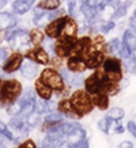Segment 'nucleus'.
I'll return each instance as SVG.
<instances>
[{
	"instance_id": "obj_1",
	"label": "nucleus",
	"mask_w": 136,
	"mask_h": 148,
	"mask_svg": "<svg viewBox=\"0 0 136 148\" xmlns=\"http://www.w3.org/2000/svg\"><path fill=\"white\" fill-rule=\"evenodd\" d=\"M22 84L16 79H8L3 80L0 86V106L7 108L11 103L16 102L19 97L22 95Z\"/></svg>"
},
{
	"instance_id": "obj_2",
	"label": "nucleus",
	"mask_w": 136,
	"mask_h": 148,
	"mask_svg": "<svg viewBox=\"0 0 136 148\" xmlns=\"http://www.w3.org/2000/svg\"><path fill=\"white\" fill-rule=\"evenodd\" d=\"M71 102H72L73 109L76 110V113L80 117H84L86 114L93 112V109L95 108L94 103H93V99H91V95L87 92L86 90H76L73 91L71 97Z\"/></svg>"
},
{
	"instance_id": "obj_3",
	"label": "nucleus",
	"mask_w": 136,
	"mask_h": 148,
	"mask_svg": "<svg viewBox=\"0 0 136 148\" xmlns=\"http://www.w3.org/2000/svg\"><path fill=\"white\" fill-rule=\"evenodd\" d=\"M101 68L105 71L109 80L117 82V83L122 80V60L120 57H116V56L105 57Z\"/></svg>"
},
{
	"instance_id": "obj_4",
	"label": "nucleus",
	"mask_w": 136,
	"mask_h": 148,
	"mask_svg": "<svg viewBox=\"0 0 136 148\" xmlns=\"http://www.w3.org/2000/svg\"><path fill=\"white\" fill-rule=\"evenodd\" d=\"M40 77L53 90V92H60L65 87V80L63 75L59 72V69H54L52 67H48L44 71H41Z\"/></svg>"
},
{
	"instance_id": "obj_5",
	"label": "nucleus",
	"mask_w": 136,
	"mask_h": 148,
	"mask_svg": "<svg viewBox=\"0 0 136 148\" xmlns=\"http://www.w3.org/2000/svg\"><path fill=\"white\" fill-rule=\"evenodd\" d=\"M106 79V73L102 68H97L95 72H93L90 76H87L83 82L84 84V90L89 94H97L102 91V80Z\"/></svg>"
},
{
	"instance_id": "obj_6",
	"label": "nucleus",
	"mask_w": 136,
	"mask_h": 148,
	"mask_svg": "<svg viewBox=\"0 0 136 148\" xmlns=\"http://www.w3.org/2000/svg\"><path fill=\"white\" fill-rule=\"evenodd\" d=\"M76 38H72V37H67V36H61L59 38H56V42L53 45V50L56 56H59L61 58H68L69 57V52H71V48L73 46V44L76 42Z\"/></svg>"
},
{
	"instance_id": "obj_7",
	"label": "nucleus",
	"mask_w": 136,
	"mask_h": 148,
	"mask_svg": "<svg viewBox=\"0 0 136 148\" xmlns=\"http://www.w3.org/2000/svg\"><path fill=\"white\" fill-rule=\"evenodd\" d=\"M7 41L11 44L14 49H19V48L30 44V34L23 29H15V30L11 29V30H8Z\"/></svg>"
},
{
	"instance_id": "obj_8",
	"label": "nucleus",
	"mask_w": 136,
	"mask_h": 148,
	"mask_svg": "<svg viewBox=\"0 0 136 148\" xmlns=\"http://www.w3.org/2000/svg\"><path fill=\"white\" fill-rule=\"evenodd\" d=\"M25 61V54H22L21 52H12V53L8 54V57L5 60L4 65L1 67L4 73H14L18 69H21V65Z\"/></svg>"
},
{
	"instance_id": "obj_9",
	"label": "nucleus",
	"mask_w": 136,
	"mask_h": 148,
	"mask_svg": "<svg viewBox=\"0 0 136 148\" xmlns=\"http://www.w3.org/2000/svg\"><path fill=\"white\" fill-rule=\"evenodd\" d=\"M25 58L32 60L34 63L40 64V65H48L49 64V54L46 52V49H44L42 46H34L33 49H29L25 53Z\"/></svg>"
},
{
	"instance_id": "obj_10",
	"label": "nucleus",
	"mask_w": 136,
	"mask_h": 148,
	"mask_svg": "<svg viewBox=\"0 0 136 148\" xmlns=\"http://www.w3.org/2000/svg\"><path fill=\"white\" fill-rule=\"evenodd\" d=\"M57 110H59L64 117H68V118H71V120H79V118H82L76 113V110L73 109L72 102H71L69 98L60 99L59 102H57Z\"/></svg>"
},
{
	"instance_id": "obj_11",
	"label": "nucleus",
	"mask_w": 136,
	"mask_h": 148,
	"mask_svg": "<svg viewBox=\"0 0 136 148\" xmlns=\"http://www.w3.org/2000/svg\"><path fill=\"white\" fill-rule=\"evenodd\" d=\"M64 19H65V15H64V16H60V18L52 19V21L45 26V36H48L49 38H52V40L59 38L60 34H61Z\"/></svg>"
},
{
	"instance_id": "obj_12",
	"label": "nucleus",
	"mask_w": 136,
	"mask_h": 148,
	"mask_svg": "<svg viewBox=\"0 0 136 148\" xmlns=\"http://www.w3.org/2000/svg\"><path fill=\"white\" fill-rule=\"evenodd\" d=\"M61 34L67 37H72V38H76L78 34H79V25L78 22L73 19V16L71 15H65V19H64L63 23V29H61ZM60 34V36H61Z\"/></svg>"
},
{
	"instance_id": "obj_13",
	"label": "nucleus",
	"mask_w": 136,
	"mask_h": 148,
	"mask_svg": "<svg viewBox=\"0 0 136 148\" xmlns=\"http://www.w3.org/2000/svg\"><path fill=\"white\" fill-rule=\"evenodd\" d=\"M34 90H36V94L38 95L41 99L50 101L52 97H53V90H52L41 77H38L36 80V83H34Z\"/></svg>"
},
{
	"instance_id": "obj_14",
	"label": "nucleus",
	"mask_w": 136,
	"mask_h": 148,
	"mask_svg": "<svg viewBox=\"0 0 136 148\" xmlns=\"http://www.w3.org/2000/svg\"><path fill=\"white\" fill-rule=\"evenodd\" d=\"M83 139H86V130L83 129L80 125H78L73 130H71L68 135H65L67 144L71 147H76Z\"/></svg>"
},
{
	"instance_id": "obj_15",
	"label": "nucleus",
	"mask_w": 136,
	"mask_h": 148,
	"mask_svg": "<svg viewBox=\"0 0 136 148\" xmlns=\"http://www.w3.org/2000/svg\"><path fill=\"white\" fill-rule=\"evenodd\" d=\"M105 57H106V56H105L104 52H94L93 54H90V56L84 60L87 69H97V68H101Z\"/></svg>"
},
{
	"instance_id": "obj_16",
	"label": "nucleus",
	"mask_w": 136,
	"mask_h": 148,
	"mask_svg": "<svg viewBox=\"0 0 136 148\" xmlns=\"http://www.w3.org/2000/svg\"><path fill=\"white\" fill-rule=\"evenodd\" d=\"M21 75L26 79H33L38 75V67H37V63L32 61V60H27V61H23L22 65H21Z\"/></svg>"
},
{
	"instance_id": "obj_17",
	"label": "nucleus",
	"mask_w": 136,
	"mask_h": 148,
	"mask_svg": "<svg viewBox=\"0 0 136 148\" xmlns=\"http://www.w3.org/2000/svg\"><path fill=\"white\" fill-rule=\"evenodd\" d=\"M67 69L71 72H76V73H82L87 69L86 63L82 57H68L67 60Z\"/></svg>"
},
{
	"instance_id": "obj_18",
	"label": "nucleus",
	"mask_w": 136,
	"mask_h": 148,
	"mask_svg": "<svg viewBox=\"0 0 136 148\" xmlns=\"http://www.w3.org/2000/svg\"><path fill=\"white\" fill-rule=\"evenodd\" d=\"M34 3L36 0H15L12 3V11L18 15H23L33 8Z\"/></svg>"
},
{
	"instance_id": "obj_19",
	"label": "nucleus",
	"mask_w": 136,
	"mask_h": 148,
	"mask_svg": "<svg viewBox=\"0 0 136 148\" xmlns=\"http://www.w3.org/2000/svg\"><path fill=\"white\" fill-rule=\"evenodd\" d=\"M90 95H91V99H93V103H94L95 108H98L102 112H105L109 108V95L106 92L100 91L97 94H90Z\"/></svg>"
},
{
	"instance_id": "obj_20",
	"label": "nucleus",
	"mask_w": 136,
	"mask_h": 148,
	"mask_svg": "<svg viewBox=\"0 0 136 148\" xmlns=\"http://www.w3.org/2000/svg\"><path fill=\"white\" fill-rule=\"evenodd\" d=\"M16 18L10 12H0V30H11L16 26Z\"/></svg>"
},
{
	"instance_id": "obj_21",
	"label": "nucleus",
	"mask_w": 136,
	"mask_h": 148,
	"mask_svg": "<svg viewBox=\"0 0 136 148\" xmlns=\"http://www.w3.org/2000/svg\"><path fill=\"white\" fill-rule=\"evenodd\" d=\"M29 34H30V44L33 46H41L44 44V41H45V33L42 32L38 26L32 29L29 32Z\"/></svg>"
},
{
	"instance_id": "obj_22",
	"label": "nucleus",
	"mask_w": 136,
	"mask_h": 148,
	"mask_svg": "<svg viewBox=\"0 0 136 148\" xmlns=\"http://www.w3.org/2000/svg\"><path fill=\"white\" fill-rule=\"evenodd\" d=\"M122 44L131 50V53L136 50V33L133 32L132 29H128V30L124 32V36H122Z\"/></svg>"
},
{
	"instance_id": "obj_23",
	"label": "nucleus",
	"mask_w": 136,
	"mask_h": 148,
	"mask_svg": "<svg viewBox=\"0 0 136 148\" xmlns=\"http://www.w3.org/2000/svg\"><path fill=\"white\" fill-rule=\"evenodd\" d=\"M61 0H40L37 4V10L40 11H54L60 8Z\"/></svg>"
},
{
	"instance_id": "obj_24",
	"label": "nucleus",
	"mask_w": 136,
	"mask_h": 148,
	"mask_svg": "<svg viewBox=\"0 0 136 148\" xmlns=\"http://www.w3.org/2000/svg\"><path fill=\"white\" fill-rule=\"evenodd\" d=\"M52 21V15H50V11H41L34 16L33 22L36 23V26H44L45 27L48 23Z\"/></svg>"
},
{
	"instance_id": "obj_25",
	"label": "nucleus",
	"mask_w": 136,
	"mask_h": 148,
	"mask_svg": "<svg viewBox=\"0 0 136 148\" xmlns=\"http://www.w3.org/2000/svg\"><path fill=\"white\" fill-rule=\"evenodd\" d=\"M114 124H116V121L112 120V118H109V117L106 116V117L101 118L100 121H98V128H100L101 132H104V133L109 135V133H110V129L114 128Z\"/></svg>"
},
{
	"instance_id": "obj_26",
	"label": "nucleus",
	"mask_w": 136,
	"mask_h": 148,
	"mask_svg": "<svg viewBox=\"0 0 136 148\" xmlns=\"http://www.w3.org/2000/svg\"><path fill=\"white\" fill-rule=\"evenodd\" d=\"M121 45V41L118 40V38H113V40H110L109 42H106L104 46V53L106 54H113V53H117L118 52V48Z\"/></svg>"
},
{
	"instance_id": "obj_27",
	"label": "nucleus",
	"mask_w": 136,
	"mask_h": 148,
	"mask_svg": "<svg viewBox=\"0 0 136 148\" xmlns=\"http://www.w3.org/2000/svg\"><path fill=\"white\" fill-rule=\"evenodd\" d=\"M106 116L109 117V118H112V120H114V121H121L122 118H124V116H125V112H124V109H121V108H112L108 112V114Z\"/></svg>"
},
{
	"instance_id": "obj_28",
	"label": "nucleus",
	"mask_w": 136,
	"mask_h": 148,
	"mask_svg": "<svg viewBox=\"0 0 136 148\" xmlns=\"http://www.w3.org/2000/svg\"><path fill=\"white\" fill-rule=\"evenodd\" d=\"M106 44L104 36L102 34H95V37L93 38V49L97 52H104V46Z\"/></svg>"
},
{
	"instance_id": "obj_29",
	"label": "nucleus",
	"mask_w": 136,
	"mask_h": 148,
	"mask_svg": "<svg viewBox=\"0 0 136 148\" xmlns=\"http://www.w3.org/2000/svg\"><path fill=\"white\" fill-rule=\"evenodd\" d=\"M129 4H131V3H129V1H127V3H121V4L118 5L117 8H116V12H114L113 19L124 18V16H125V14H127V11H128Z\"/></svg>"
},
{
	"instance_id": "obj_30",
	"label": "nucleus",
	"mask_w": 136,
	"mask_h": 148,
	"mask_svg": "<svg viewBox=\"0 0 136 148\" xmlns=\"http://www.w3.org/2000/svg\"><path fill=\"white\" fill-rule=\"evenodd\" d=\"M122 67H125V69L131 73H136V60L132 56L122 60Z\"/></svg>"
},
{
	"instance_id": "obj_31",
	"label": "nucleus",
	"mask_w": 136,
	"mask_h": 148,
	"mask_svg": "<svg viewBox=\"0 0 136 148\" xmlns=\"http://www.w3.org/2000/svg\"><path fill=\"white\" fill-rule=\"evenodd\" d=\"M21 109H22V105L19 103V101H16V102L11 103L10 106H7V113H8V116H18L19 112H21Z\"/></svg>"
},
{
	"instance_id": "obj_32",
	"label": "nucleus",
	"mask_w": 136,
	"mask_h": 148,
	"mask_svg": "<svg viewBox=\"0 0 136 148\" xmlns=\"http://www.w3.org/2000/svg\"><path fill=\"white\" fill-rule=\"evenodd\" d=\"M0 135L5 136V137H7L8 140H11V141H14V140H15V136H14V133L8 129V126L5 125L4 122H1V121H0Z\"/></svg>"
},
{
	"instance_id": "obj_33",
	"label": "nucleus",
	"mask_w": 136,
	"mask_h": 148,
	"mask_svg": "<svg viewBox=\"0 0 136 148\" xmlns=\"http://www.w3.org/2000/svg\"><path fill=\"white\" fill-rule=\"evenodd\" d=\"M114 27H116V23H114L113 19H108V21H104V22H101V32H102V33H109V32H112Z\"/></svg>"
},
{
	"instance_id": "obj_34",
	"label": "nucleus",
	"mask_w": 136,
	"mask_h": 148,
	"mask_svg": "<svg viewBox=\"0 0 136 148\" xmlns=\"http://www.w3.org/2000/svg\"><path fill=\"white\" fill-rule=\"evenodd\" d=\"M49 64H50V67L54 68V69H60V68H63V58L59 57V56L52 57L49 60Z\"/></svg>"
},
{
	"instance_id": "obj_35",
	"label": "nucleus",
	"mask_w": 136,
	"mask_h": 148,
	"mask_svg": "<svg viewBox=\"0 0 136 148\" xmlns=\"http://www.w3.org/2000/svg\"><path fill=\"white\" fill-rule=\"evenodd\" d=\"M7 57H8V49L7 48H0V68L4 65Z\"/></svg>"
},
{
	"instance_id": "obj_36",
	"label": "nucleus",
	"mask_w": 136,
	"mask_h": 148,
	"mask_svg": "<svg viewBox=\"0 0 136 148\" xmlns=\"http://www.w3.org/2000/svg\"><path fill=\"white\" fill-rule=\"evenodd\" d=\"M127 130L133 136V137H136V124L133 121H129L127 124Z\"/></svg>"
},
{
	"instance_id": "obj_37",
	"label": "nucleus",
	"mask_w": 136,
	"mask_h": 148,
	"mask_svg": "<svg viewBox=\"0 0 136 148\" xmlns=\"http://www.w3.org/2000/svg\"><path fill=\"white\" fill-rule=\"evenodd\" d=\"M19 145H21V147H29V148H36L37 147V144L34 143L33 140H30V139L25 140L23 143H19Z\"/></svg>"
},
{
	"instance_id": "obj_38",
	"label": "nucleus",
	"mask_w": 136,
	"mask_h": 148,
	"mask_svg": "<svg viewBox=\"0 0 136 148\" xmlns=\"http://www.w3.org/2000/svg\"><path fill=\"white\" fill-rule=\"evenodd\" d=\"M129 27H131V29L133 30V32L136 30V10L133 11V14H132V16L129 18Z\"/></svg>"
},
{
	"instance_id": "obj_39",
	"label": "nucleus",
	"mask_w": 136,
	"mask_h": 148,
	"mask_svg": "<svg viewBox=\"0 0 136 148\" xmlns=\"http://www.w3.org/2000/svg\"><path fill=\"white\" fill-rule=\"evenodd\" d=\"M132 147H133V144H132L131 141H127V140L118 144V148H132Z\"/></svg>"
},
{
	"instance_id": "obj_40",
	"label": "nucleus",
	"mask_w": 136,
	"mask_h": 148,
	"mask_svg": "<svg viewBox=\"0 0 136 148\" xmlns=\"http://www.w3.org/2000/svg\"><path fill=\"white\" fill-rule=\"evenodd\" d=\"M7 36H8V30H0V44L7 40Z\"/></svg>"
},
{
	"instance_id": "obj_41",
	"label": "nucleus",
	"mask_w": 136,
	"mask_h": 148,
	"mask_svg": "<svg viewBox=\"0 0 136 148\" xmlns=\"http://www.w3.org/2000/svg\"><path fill=\"white\" fill-rule=\"evenodd\" d=\"M5 4H7V1H5V0H0V10L3 8Z\"/></svg>"
},
{
	"instance_id": "obj_42",
	"label": "nucleus",
	"mask_w": 136,
	"mask_h": 148,
	"mask_svg": "<svg viewBox=\"0 0 136 148\" xmlns=\"http://www.w3.org/2000/svg\"><path fill=\"white\" fill-rule=\"evenodd\" d=\"M1 83H3V80H1V79H0V86H1Z\"/></svg>"
},
{
	"instance_id": "obj_43",
	"label": "nucleus",
	"mask_w": 136,
	"mask_h": 148,
	"mask_svg": "<svg viewBox=\"0 0 136 148\" xmlns=\"http://www.w3.org/2000/svg\"><path fill=\"white\" fill-rule=\"evenodd\" d=\"M5 1H8V0H5Z\"/></svg>"
},
{
	"instance_id": "obj_44",
	"label": "nucleus",
	"mask_w": 136,
	"mask_h": 148,
	"mask_svg": "<svg viewBox=\"0 0 136 148\" xmlns=\"http://www.w3.org/2000/svg\"><path fill=\"white\" fill-rule=\"evenodd\" d=\"M135 33H136V30H135Z\"/></svg>"
}]
</instances>
